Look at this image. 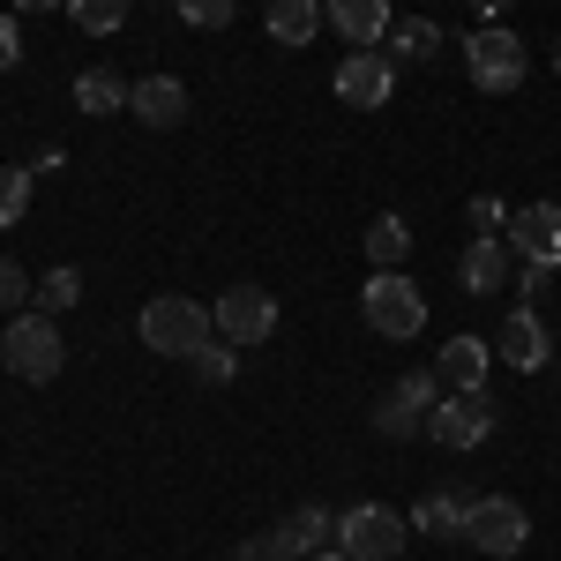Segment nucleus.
<instances>
[{"label":"nucleus","instance_id":"nucleus-1","mask_svg":"<svg viewBox=\"0 0 561 561\" xmlns=\"http://www.w3.org/2000/svg\"><path fill=\"white\" fill-rule=\"evenodd\" d=\"M142 345L165 352V359H195V345H210L217 337V314L203 300H187V293H158V300L142 307Z\"/></svg>","mask_w":561,"mask_h":561},{"label":"nucleus","instance_id":"nucleus-2","mask_svg":"<svg viewBox=\"0 0 561 561\" xmlns=\"http://www.w3.org/2000/svg\"><path fill=\"white\" fill-rule=\"evenodd\" d=\"M359 314H367V330L389 337V345H404V337L427 330V300H420V285H412L404 270H375V277L359 285Z\"/></svg>","mask_w":561,"mask_h":561},{"label":"nucleus","instance_id":"nucleus-3","mask_svg":"<svg viewBox=\"0 0 561 561\" xmlns=\"http://www.w3.org/2000/svg\"><path fill=\"white\" fill-rule=\"evenodd\" d=\"M0 367H8L15 382H53V375L68 367V345H60V330H53L45 307H23V314L8 322V337H0Z\"/></svg>","mask_w":561,"mask_h":561},{"label":"nucleus","instance_id":"nucleus-4","mask_svg":"<svg viewBox=\"0 0 561 561\" xmlns=\"http://www.w3.org/2000/svg\"><path fill=\"white\" fill-rule=\"evenodd\" d=\"M465 68H472V83L479 90H517L524 83V68H531V53H524V38L510 31V23H479L472 38H465Z\"/></svg>","mask_w":561,"mask_h":561},{"label":"nucleus","instance_id":"nucleus-5","mask_svg":"<svg viewBox=\"0 0 561 561\" xmlns=\"http://www.w3.org/2000/svg\"><path fill=\"white\" fill-rule=\"evenodd\" d=\"M404 539H412V517H397L389 502H359V510L337 517V547H345L352 561H397Z\"/></svg>","mask_w":561,"mask_h":561},{"label":"nucleus","instance_id":"nucleus-6","mask_svg":"<svg viewBox=\"0 0 561 561\" xmlns=\"http://www.w3.org/2000/svg\"><path fill=\"white\" fill-rule=\"evenodd\" d=\"M434 397H442V375H434V367H412V375H397V382H389V397L375 404V427H382L389 442H412V434H427Z\"/></svg>","mask_w":561,"mask_h":561},{"label":"nucleus","instance_id":"nucleus-7","mask_svg":"<svg viewBox=\"0 0 561 561\" xmlns=\"http://www.w3.org/2000/svg\"><path fill=\"white\" fill-rule=\"evenodd\" d=\"M465 539H472L479 554L502 561L531 539V517H524V502H510V494H479L472 510H465Z\"/></svg>","mask_w":561,"mask_h":561},{"label":"nucleus","instance_id":"nucleus-8","mask_svg":"<svg viewBox=\"0 0 561 561\" xmlns=\"http://www.w3.org/2000/svg\"><path fill=\"white\" fill-rule=\"evenodd\" d=\"M210 314H217V337H225V345H262V337H277V300H270L262 285H232Z\"/></svg>","mask_w":561,"mask_h":561},{"label":"nucleus","instance_id":"nucleus-9","mask_svg":"<svg viewBox=\"0 0 561 561\" xmlns=\"http://www.w3.org/2000/svg\"><path fill=\"white\" fill-rule=\"evenodd\" d=\"M427 434L442 442V449H479V442L494 434V404H486V389H457L449 404H434Z\"/></svg>","mask_w":561,"mask_h":561},{"label":"nucleus","instance_id":"nucleus-10","mask_svg":"<svg viewBox=\"0 0 561 561\" xmlns=\"http://www.w3.org/2000/svg\"><path fill=\"white\" fill-rule=\"evenodd\" d=\"M337 98H345V105H359V113L389 105V98H397V60H389L382 45L345 53V68H337Z\"/></svg>","mask_w":561,"mask_h":561},{"label":"nucleus","instance_id":"nucleus-11","mask_svg":"<svg viewBox=\"0 0 561 561\" xmlns=\"http://www.w3.org/2000/svg\"><path fill=\"white\" fill-rule=\"evenodd\" d=\"M510 248L531 270H561V203H531V210L510 217Z\"/></svg>","mask_w":561,"mask_h":561},{"label":"nucleus","instance_id":"nucleus-12","mask_svg":"<svg viewBox=\"0 0 561 561\" xmlns=\"http://www.w3.org/2000/svg\"><path fill=\"white\" fill-rule=\"evenodd\" d=\"M128 113L142 128H180V121H187V83H180V76H142V83L128 90Z\"/></svg>","mask_w":561,"mask_h":561},{"label":"nucleus","instance_id":"nucleus-13","mask_svg":"<svg viewBox=\"0 0 561 561\" xmlns=\"http://www.w3.org/2000/svg\"><path fill=\"white\" fill-rule=\"evenodd\" d=\"M502 285H517V262H510V240H472L465 248V293L494 300Z\"/></svg>","mask_w":561,"mask_h":561},{"label":"nucleus","instance_id":"nucleus-14","mask_svg":"<svg viewBox=\"0 0 561 561\" xmlns=\"http://www.w3.org/2000/svg\"><path fill=\"white\" fill-rule=\"evenodd\" d=\"M494 345H502V359H510L517 375H539V367H547V322H539L531 307H517V314L502 322V337H494Z\"/></svg>","mask_w":561,"mask_h":561},{"label":"nucleus","instance_id":"nucleus-15","mask_svg":"<svg viewBox=\"0 0 561 561\" xmlns=\"http://www.w3.org/2000/svg\"><path fill=\"white\" fill-rule=\"evenodd\" d=\"M330 23L345 45H382L397 15H389V0H330Z\"/></svg>","mask_w":561,"mask_h":561},{"label":"nucleus","instance_id":"nucleus-16","mask_svg":"<svg viewBox=\"0 0 561 561\" xmlns=\"http://www.w3.org/2000/svg\"><path fill=\"white\" fill-rule=\"evenodd\" d=\"M277 547H285L293 561H300V554H322V547H337V517L307 502V510H293V517L277 524Z\"/></svg>","mask_w":561,"mask_h":561},{"label":"nucleus","instance_id":"nucleus-17","mask_svg":"<svg viewBox=\"0 0 561 561\" xmlns=\"http://www.w3.org/2000/svg\"><path fill=\"white\" fill-rule=\"evenodd\" d=\"M486 367H494V345H486V337H449L434 375H442L449 389H479V382H486Z\"/></svg>","mask_w":561,"mask_h":561},{"label":"nucleus","instance_id":"nucleus-18","mask_svg":"<svg viewBox=\"0 0 561 561\" xmlns=\"http://www.w3.org/2000/svg\"><path fill=\"white\" fill-rule=\"evenodd\" d=\"M465 510H472V494L434 486V494H420V510H412V531H427V539H465Z\"/></svg>","mask_w":561,"mask_h":561},{"label":"nucleus","instance_id":"nucleus-19","mask_svg":"<svg viewBox=\"0 0 561 561\" xmlns=\"http://www.w3.org/2000/svg\"><path fill=\"white\" fill-rule=\"evenodd\" d=\"M262 23H270L277 45H314V31H322V0H270Z\"/></svg>","mask_w":561,"mask_h":561},{"label":"nucleus","instance_id":"nucleus-20","mask_svg":"<svg viewBox=\"0 0 561 561\" xmlns=\"http://www.w3.org/2000/svg\"><path fill=\"white\" fill-rule=\"evenodd\" d=\"M128 90L135 83H121L113 68H83V76H76V105H83L90 121H105V113H121V105H128Z\"/></svg>","mask_w":561,"mask_h":561},{"label":"nucleus","instance_id":"nucleus-21","mask_svg":"<svg viewBox=\"0 0 561 561\" xmlns=\"http://www.w3.org/2000/svg\"><path fill=\"white\" fill-rule=\"evenodd\" d=\"M434 53H442V31H434L427 15H404V23H389V60H412V68H427Z\"/></svg>","mask_w":561,"mask_h":561},{"label":"nucleus","instance_id":"nucleus-22","mask_svg":"<svg viewBox=\"0 0 561 561\" xmlns=\"http://www.w3.org/2000/svg\"><path fill=\"white\" fill-rule=\"evenodd\" d=\"M404 255H412V225H404V217H375V225H367V262H375V270H397Z\"/></svg>","mask_w":561,"mask_h":561},{"label":"nucleus","instance_id":"nucleus-23","mask_svg":"<svg viewBox=\"0 0 561 561\" xmlns=\"http://www.w3.org/2000/svg\"><path fill=\"white\" fill-rule=\"evenodd\" d=\"M31 195H38V173H31V165H0V232H8V225H23Z\"/></svg>","mask_w":561,"mask_h":561},{"label":"nucleus","instance_id":"nucleus-24","mask_svg":"<svg viewBox=\"0 0 561 561\" xmlns=\"http://www.w3.org/2000/svg\"><path fill=\"white\" fill-rule=\"evenodd\" d=\"M135 0H68V15H76V31H90V38H113L121 23H128Z\"/></svg>","mask_w":561,"mask_h":561},{"label":"nucleus","instance_id":"nucleus-25","mask_svg":"<svg viewBox=\"0 0 561 561\" xmlns=\"http://www.w3.org/2000/svg\"><path fill=\"white\" fill-rule=\"evenodd\" d=\"M195 382H210V389H225L232 375H240V345H225V337H210V345H195Z\"/></svg>","mask_w":561,"mask_h":561},{"label":"nucleus","instance_id":"nucleus-26","mask_svg":"<svg viewBox=\"0 0 561 561\" xmlns=\"http://www.w3.org/2000/svg\"><path fill=\"white\" fill-rule=\"evenodd\" d=\"M31 300H38L45 314H60V307H76V300H83V277H76V270L60 262V270H45V277H38V293H31Z\"/></svg>","mask_w":561,"mask_h":561},{"label":"nucleus","instance_id":"nucleus-27","mask_svg":"<svg viewBox=\"0 0 561 561\" xmlns=\"http://www.w3.org/2000/svg\"><path fill=\"white\" fill-rule=\"evenodd\" d=\"M31 293H38V277H23L15 262L0 255V314H23V307H31Z\"/></svg>","mask_w":561,"mask_h":561},{"label":"nucleus","instance_id":"nucleus-28","mask_svg":"<svg viewBox=\"0 0 561 561\" xmlns=\"http://www.w3.org/2000/svg\"><path fill=\"white\" fill-rule=\"evenodd\" d=\"M510 217H517V210H502L494 195H472V225H479V240H510Z\"/></svg>","mask_w":561,"mask_h":561},{"label":"nucleus","instance_id":"nucleus-29","mask_svg":"<svg viewBox=\"0 0 561 561\" xmlns=\"http://www.w3.org/2000/svg\"><path fill=\"white\" fill-rule=\"evenodd\" d=\"M180 23H195V31H225V23H232V0H180Z\"/></svg>","mask_w":561,"mask_h":561},{"label":"nucleus","instance_id":"nucleus-30","mask_svg":"<svg viewBox=\"0 0 561 561\" xmlns=\"http://www.w3.org/2000/svg\"><path fill=\"white\" fill-rule=\"evenodd\" d=\"M232 561H293V554L277 547V531H262V539H240V547H232Z\"/></svg>","mask_w":561,"mask_h":561},{"label":"nucleus","instance_id":"nucleus-31","mask_svg":"<svg viewBox=\"0 0 561 561\" xmlns=\"http://www.w3.org/2000/svg\"><path fill=\"white\" fill-rule=\"evenodd\" d=\"M15 60H23V31H15V15L0 8V76H8Z\"/></svg>","mask_w":561,"mask_h":561},{"label":"nucleus","instance_id":"nucleus-32","mask_svg":"<svg viewBox=\"0 0 561 561\" xmlns=\"http://www.w3.org/2000/svg\"><path fill=\"white\" fill-rule=\"evenodd\" d=\"M8 8H23V15H45V8H68V0H8Z\"/></svg>","mask_w":561,"mask_h":561},{"label":"nucleus","instance_id":"nucleus-33","mask_svg":"<svg viewBox=\"0 0 561 561\" xmlns=\"http://www.w3.org/2000/svg\"><path fill=\"white\" fill-rule=\"evenodd\" d=\"M479 15H486V23H494V15H510V0H479Z\"/></svg>","mask_w":561,"mask_h":561},{"label":"nucleus","instance_id":"nucleus-34","mask_svg":"<svg viewBox=\"0 0 561 561\" xmlns=\"http://www.w3.org/2000/svg\"><path fill=\"white\" fill-rule=\"evenodd\" d=\"M300 561H352L345 547H322V554H300Z\"/></svg>","mask_w":561,"mask_h":561},{"label":"nucleus","instance_id":"nucleus-35","mask_svg":"<svg viewBox=\"0 0 561 561\" xmlns=\"http://www.w3.org/2000/svg\"><path fill=\"white\" fill-rule=\"evenodd\" d=\"M554 60H561V45H554Z\"/></svg>","mask_w":561,"mask_h":561},{"label":"nucleus","instance_id":"nucleus-36","mask_svg":"<svg viewBox=\"0 0 561 561\" xmlns=\"http://www.w3.org/2000/svg\"><path fill=\"white\" fill-rule=\"evenodd\" d=\"M173 8H180V0H173Z\"/></svg>","mask_w":561,"mask_h":561}]
</instances>
